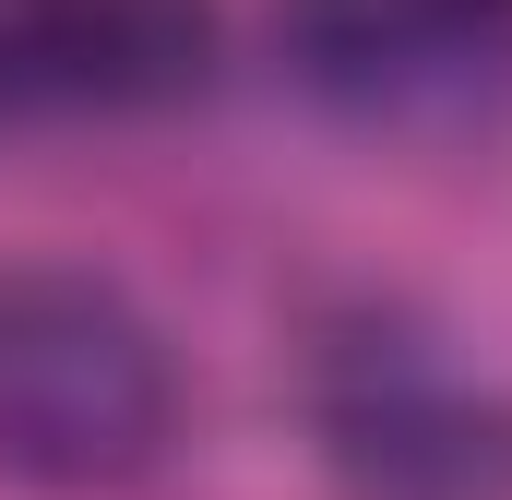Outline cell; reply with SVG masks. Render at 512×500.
Masks as SVG:
<instances>
[{
    "label": "cell",
    "instance_id": "6da1fadb",
    "mask_svg": "<svg viewBox=\"0 0 512 500\" xmlns=\"http://www.w3.org/2000/svg\"><path fill=\"white\" fill-rule=\"evenodd\" d=\"M179 441V358L84 262H0V477L60 500L131 489Z\"/></svg>",
    "mask_w": 512,
    "mask_h": 500
},
{
    "label": "cell",
    "instance_id": "3957f363",
    "mask_svg": "<svg viewBox=\"0 0 512 500\" xmlns=\"http://www.w3.org/2000/svg\"><path fill=\"white\" fill-rule=\"evenodd\" d=\"M286 48L358 120H465L512 84V0H298Z\"/></svg>",
    "mask_w": 512,
    "mask_h": 500
},
{
    "label": "cell",
    "instance_id": "7a4b0ae2",
    "mask_svg": "<svg viewBox=\"0 0 512 500\" xmlns=\"http://www.w3.org/2000/svg\"><path fill=\"white\" fill-rule=\"evenodd\" d=\"M322 429L370 500H512V405L393 334L334 358Z\"/></svg>",
    "mask_w": 512,
    "mask_h": 500
},
{
    "label": "cell",
    "instance_id": "277c9868",
    "mask_svg": "<svg viewBox=\"0 0 512 500\" xmlns=\"http://www.w3.org/2000/svg\"><path fill=\"white\" fill-rule=\"evenodd\" d=\"M203 72V0H0V96L155 108Z\"/></svg>",
    "mask_w": 512,
    "mask_h": 500
}]
</instances>
